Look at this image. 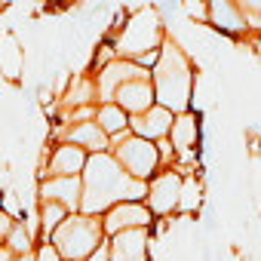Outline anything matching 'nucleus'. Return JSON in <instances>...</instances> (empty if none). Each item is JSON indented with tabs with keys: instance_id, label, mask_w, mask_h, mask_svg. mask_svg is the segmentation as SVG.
I'll use <instances>...</instances> for the list:
<instances>
[{
	"instance_id": "obj_1",
	"label": "nucleus",
	"mask_w": 261,
	"mask_h": 261,
	"mask_svg": "<svg viewBox=\"0 0 261 261\" xmlns=\"http://www.w3.org/2000/svg\"><path fill=\"white\" fill-rule=\"evenodd\" d=\"M145 194H148V181L133 178L111 151L89 154L86 169H83V206H80V212L105 215L114 203L145 200Z\"/></svg>"
},
{
	"instance_id": "obj_2",
	"label": "nucleus",
	"mask_w": 261,
	"mask_h": 261,
	"mask_svg": "<svg viewBox=\"0 0 261 261\" xmlns=\"http://www.w3.org/2000/svg\"><path fill=\"white\" fill-rule=\"evenodd\" d=\"M151 80H154V92H157V101H160V105L172 108L175 114L191 108L197 71H194L188 53L175 43L172 34L163 37L160 59H157L154 68H151Z\"/></svg>"
},
{
	"instance_id": "obj_3",
	"label": "nucleus",
	"mask_w": 261,
	"mask_h": 261,
	"mask_svg": "<svg viewBox=\"0 0 261 261\" xmlns=\"http://www.w3.org/2000/svg\"><path fill=\"white\" fill-rule=\"evenodd\" d=\"M166 34L169 31L163 28L160 13L154 7H145L136 16H126L123 25H117V31L111 34V43H114L117 56L136 59L145 68H154V62L160 59V46H163Z\"/></svg>"
},
{
	"instance_id": "obj_4",
	"label": "nucleus",
	"mask_w": 261,
	"mask_h": 261,
	"mask_svg": "<svg viewBox=\"0 0 261 261\" xmlns=\"http://www.w3.org/2000/svg\"><path fill=\"white\" fill-rule=\"evenodd\" d=\"M49 240L59 246V252H62L65 261H83V258H89V255L108 240V233H105L101 215H92V212H71V215L53 230Z\"/></svg>"
},
{
	"instance_id": "obj_5",
	"label": "nucleus",
	"mask_w": 261,
	"mask_h": 261,
	"mask_svg": "<svg viewBox=\"0 0 261 261\" xmlns=\"http://www.w3.org/2000/svg\"><path fill=\"white\" fill-rule=\"evenodd\" d=\"M111 154L120 160V166L133 175V178H142V181H151L163 160H160V148L157 142L145 139V136H136V133H126L123 139L111 142Z\"/></svg>"
},
{
	"instance_id": "obj_6",
	"label": "nucleus",
	"mask_w": 261,
	"mask_h": 261,
	"mask_svg": "<svg viewBox=\"0 0 261 261\" xmlns=\"http://www.w3.org/2000/svg\"><path fill=\"white\" fill-rule=\"evenodd\" d=\"M181 181H185V172H181L178 166H163V169L148 181L145 203L151 206V212H154L157 218H169V215L178 212Z\"/></svg>"
},
{
	"instance_id": "obj_7",
	"label": "nucleus",
	"mask_w": 261,
	"mask_h": 261,
	"mask_svg": "<svg viewBox=\"0 0 261 261\" xmlns=\"http://www.w3.org/2000/svg\"><path fill=\"white\" fill-rule=\"evenodd\" d=\"M200 114L197 111H178L175 120H172V129H169V142L175 148V166L185 172V163H191L194 169V157H197V145H200Z\"/></svg>"
},
{
	"instance_id": "obj_8",
	"label": "nucleus",
	"mask_w": 261,
	"mask_h": 261,
	"mask_svg": "<svg viewBox=\"0 0 261 261\" xmlns=\"http://www.w3.org/2000/svg\"><path fill=\"white\" fill-rule=\"evenodd\" d=\"M139 77H151V68H145L136 59H123L114 56L101 71H95V83H98V101H114V92L129 83V80H139Z\"/></svg>"
},
{
	"instance_id": "obj_9",
	"label": "nucleus",
	"mask_w": 261,
	"mask_h": 261,
	"mask_svg": "<svg viewBox=\"0 0 261 261\" xmlns=\"http://www.w3.org/2000/svg\"><path fill=\"white\" fill-rule=\"evenodd\" d=\"M154 212L145 200H120L114 203L105 215H101V224H105V233H120L126 227H154Z\"/></svg>"
},
{
	"instance_id": "obj_10",
	"label": "nucleus",
	"mask_w": 261,
	"mask_h": 261,
	"mask_svg": "<svg viewBox=\"0 0 261 261\" xmlns=\"http://www.w3.org/2000/svg\"><path fill=\"white\" fill-rule=\"evenodd\" d=\"M111 261H151V227H126L108 237Z\"/></svg>"
},
{
	"instance_id": "obj_11",
	"label": "nucleus",
	"mask_w": 261,
	"mask_h": 261,
	"mask_svg": "<svg viewBox=\"0 0 261 261\" xmlns=\"http://www.w3.org/2000/svg\"><path fill=\"white\" fill-rule=\"evenodd\" d=\"M86 160H89L86 148L62 139V142H56L49 148V157H46V166H43L40 178H46V175H83Z\"/></svg>"
},
{
	"instance_id": "obj_12",
	"label": "nucleus",
	"mask_w": 261,
	"mask_h": 261,
	"mask_svg": "<svg viewBox=\"0 0 261 261\" xmlns=\"http://www.w3.org/2000/svg\"><path fill=\"white\" fill-rule=\"evenodd\" d=\"M37 200H56L68 206L71 212H80L83 206V175H46L37 185Z\"/></svg>"
},
{
	"instance_id": "obj_13",
	"label": "nucleus",
	"mask_w": 261,
	"mask_h": 261,
	"mask_svg": "<svg viewBox=\"0 0 261 261\" xmlns=\"http://www.w3.org/2000/svg\"><path fill=\"white\" fill-rule=\"evenodd\" d=\"M206 22L224 34H233V37L249 31L246 13L237 0H206Z\"/></svg>"
},
{
	"instance_id": "obj_14",
	"label": "nucleus",
	"mask_w": 261,
	"mask_h": 261,
	"mask_svg": "<svg viewBox=\"0 0 261 261\" xmlns=\"http://www.w3.org/2000/svg\"><path fill=\"white\" fill-rule=\"evenodd\" d=\"M172 120H175V111L157 101V105H151L148 111H142V114L133 117V133H136V136H145V139H151V142H160V139L169 136Z\"/></svg>"
},
{
	"instance_id": "obj_15",
	"label": "nucleus",
	"mask_w": 261,
	"mask_h": 261,
	"mask_svg": "<svg viewBox=\"0 0 261 261\" xmlns=\"http://www.w3.org/2000/svg\"><path fill=\"white\" fill-rule=\"evenodd\" d=\"M114 101L120 108H126L129 114H142L151 105H157V92H154V80L151 77H139V80H129L114 92Z\"/></svg>"
},
{
	"instance_id": "obj_16",
	"label": "nucleus",
	"mask_w": 261,
	"mask_h": 261,
	"mask_svg": "<svg viewBox=\"0 0 261 261\" xmlns=\"http://www.w3.org/2000/svg\"><path fill=\"white\" fill-rule=\"evenodd\" d=\"M62 139L65 142H74L80 148H86L89 154H101V151H111V136L95 123V120H83V123H68L62 126Z\"/></svg>"
},
{
	"instance_id": "obj_17",
	"label": "nucleus",
	"mask_w": 261,
	"mask_h": 261,
	"mask_svg": "<svg viewBox=\"0 0 261 261\" xmlns=\"http://www.w3.org/2000/svg\"><path fill=\"white\" fill-rule=\"evenodd\" d=\"M95 123L111 136V142L123 139L126 133H133V114L126 108H120L117 101H98V111H95Z\"/></svg>"
},
{
	"instance_id": "obj_18",
	"label": "nucleus",
	"mask_w": 261,
	"mask_h": 261,
	"mask_svg": "<svg viewBox=\"0 0 261 261\" xmlns=\"http://www.w3.org/2000/svg\"><path fill=\"white\" fill-rule=\"evenodd\" d=\"M203 206H206V188H203V178L197 175V169H188V172H185V181H181L178 215L197 218V212H203Z\"/></svg>"
},
{
	"instance_id": "obj_19",
	"label": "nucleus",
	"mask_w": 261,
	"mask_h": 261,
	"mask_svg": "<svg viewBox=\"0 0 261 261\" xmlns=\"http://www.w3.org/2000/svg\"><path fill=\"white\" fill-rule=\"evenodd\" d=\"M98 101V83L95 74H77L71 86L62 92V108H77V105H95Z\"/></svg>"
},
{
	"instance_id": "obj_20",
	"label": "nucleus",
	"mask_w": 261,
	"mask_h": 261,
	"mask_svg": "<svg viewBox=\"0 0 261 261\" xmlns=\"http://www.w3.org/2000/svg\"><path fill=\"white\" fill-rule=\"evenodd\" d=\"M71 215L68 206L56 203V200H37V230H40V240H49L53 230Z\"/></svg>"
},
{
	"instance_id": "obj_21",
	"label": "nucleus",
	"mask_w": 261,
	"mask_h": 261,
	"mask_svg": "<svg viewBox=\"0 0 261 261\" xmlns=\"http://www.w3.org/2000/svg\"><path fill=\"white\" fill-rule=\"evenodd\" d=\"M22 65H25V56L19 49V40L13 34H4L0 37V71L10 80H19L22 77Z\"/></svg>"
},
{
	"instance_id": "obj_22",
	"label": "nucleus",
	"mask_w": 261,
	"mask_h": 261,
	"mask_svg": "<svg viewBox=\"0 0 261 261\" xmlns=\"http://www.w3.org/2000/svg\"><path fill=\"white\" fill-rule=\"evenodd\" d=\"M37 240H40V237H34V230L25 224V218H16V224H13V230H10V237H7V246H10L16 255H25V252H34V249H37Z\"/></svg>"
},
{
	"instance_id": "obj_23",
	"label": "nucleus",
	"mask_w": 261,
	"mask_h": 261,
	"mask_svg": "<svg viewBox=\"0 0 261 261\" xmlns=\"http://www.w3.org/2000/svg\"><path fill=\"white\" fill-rule=\"evenodd\" d=\"M246 13V22L252 31H261V0H237Z\"/></svg>"
},
{
	"instance_id": "obj_24",
	"label": "nucleus",
	"mask_w": 261,
	"mask_h": 261,
	"mask_svg": "<svg viewBox=\"0 0 261 261\" xmlns=\"http://www.w3.org/2000/svg\"><path fill=\"white\" fill-rule=\"evenodd\" d=\"M34 255H37V261H65L62 252H59V246H56L53 240H37Z\"/></svg>"
},
{
	"instance_id": "obj_25",
	"label": "nucleus",
	"mask_w": 261,
	"mask_h": 261,
	"mask_svg": "<svg viewBox=\"0 0 261 261\" xmlns=\"http://www.w3.org/2000/svg\"><path fill=\"white\" fill-rule=\"evenodd\" d=\"M13 224H16V215H10L7 209H0V246L7 243V237H10Z\"/></svg>"
},
{
	"instance_id": "obj_26",
	"label": "nucleus",
	"mask_w": 261,
	"mask_h": 261,
	"mask_svg": "<svg viewBox=\"0 0 261 261\" xmlns=\"http://www.w3.org/2000/svg\"><path fill=\"white\" fill-rule=\"evenodd\" d=\"M83 261H111V249H108V240H105V243H101V246H98V249L89 255V258H83Z\"/></svg>"
},
{
	"instance_id": "obj_27",
	"label": "nucleus",
	"mask_w": 261,
	"mask_h": 261,
	"mask_svg": "<svg viewBox=\"0 0 261 261\" xmlns=\"http://www.w3.org/2000/svg\"><path fill=\"white\" fill-rule=\"evenodd\" d=\"M0 261H16V252L4 243V246H0Z\"/></svg>"
},
{
	"instance_id": "obj_28",
	"label": "nucleus",
	"mask_w": 261,
	"mask_h": 261,
	"mask_svg": "<svg viewBox=\"0 0 261 261\" xmlns=\"http://www.w3.org/2000/svg\"><path fill=\"white\" fill-rule=\"evenodd\" d=\"M16 261H37V255L34 252H25V255H16Z\"/></svg>"
},
{
	"instance_id": "obj_29",
	"label": "nucleus",
	"mask_w": 261,
	"mask_h": 261,
	"mask_svg": "<svg viewBox=\"0 0 261 261\" xmlns=\"http://www.w3.org/2000/svg\"><path fill=\"white\" fill-rule=\"evenodd\" d=\"M0 209H4V197H0Z\"/></svg>"
}]
</instances>
